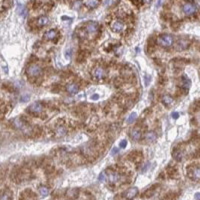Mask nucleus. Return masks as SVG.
<instances>
[{
  "label": "nucleus",
  "mask_w": 200,
  "mask_h": 200,
  "mask_svg": "<svg viewBox=\"0 0 200 200\" xmlns=\"http://www.w3.org/2000/svg\"><path fill=\"white\" fill-rule=\"evenodd\" d=\"M156 134L155 132H153V131H149V132H146V134L144 135V138L145 140L147 141V142H153L154 140L156 139Z\"/></svg>",
  "instance_id": "obj_16"
},
{
  "label": "nucleus",
  "mask_w": 200,
  "mask_h": 200,
  "mask_svg": "<svg viewBox=\"0 0 200 200\" xmlns=\"http://www.w3.org/2000/svg\"><path fill=\"white\" fill-rule=\"evenodd\" d=\"M130 136H131V138H132L133 140L137 141V140H139V139L141 138V136H142V133H141L140 129L135 128V129H133V130L131 131Z\"/></svg>",
  "instance_id": "obj_11"
},
{
  "label": "nucleus",
  "mask_w": 200,
  "mask_h": 200,
  "mask_svg": "<svg viewBox=\"0 0 200 200\" xmlns=\"http://www.w3.org/2000/svg\"><path fill=\"white\" fill-rule=\"evenodd\" d=\"M42 110H43V105L41 104L39 101L33 102L32 104L28 107V111L30 113H32V114H39Z\"/></svg>",
  "instance_id": "obj_5"
},
{
  "label": "nucleus",
  "mask_w": 200,
  "mask_h": 200,
  "mask_svg": "<svg viewBox=\"0 0 200 200\" xmlns=\"http://www.w3.org/2000/svg\"><path fill=\"white\" fill-rule=\"evenodd\" d=\"M66 133H67V129L64 126H58L55 130V135L58 138L59 137H63L64 135H66Z\"/></svg>",
  "instance_id": "obj_13"
},
{
  "label": "nucleus",
  "mask_w": 200,
  "mask_h": 200,
  "mask_svg": "<svg viewBox=\"0 0 200 200\" xmlns=\"http://www.w3.org/2000/svg\"><path fill=\"white\" fill-rule=\"evenodd\" d=\"M48 23V17L47 16H40L37 19V26L38 27H44Z\"/></svg>",
  "instance_id": "obj_18"
},
{
  "label": "nucleus",
  "mask_w": 200,
  "mask_h": 200,
  "mask_svg": "<svg viewBox=\"0 0 200 200\" xmlns=\"http://www.w3.org/2000/svg\"><path fill=\"white\" fill-rule=\"evenodd\" d=\"M82 6V2L80 1V0H76L75 2H74L73 4V9L74 10H79L80 8H81Z\"/></svg>",
  "instance_id": "obj_25"
},
{
  "label": "nucleus",
  "mask_w": 200,
  "mask_h": 200,
  "mask_svg": "<svg viewBox=\"0 0 200 200\" xmlns=\"http://www.w3.org/2000/svg\"><path fill=\"white\" fill-rule=\"evenodd\" d=\"M126 145H127V140H122L120 142V144H119V147H120V148H125V147H126Z\"/></svg>",
  "instance_id": "obj_29"
},
{
  "label": "nucleus",
  "mask_w": 200,
  "mask_h": 200,
  "mask_svg": "<svg viewBox=\"0 0 200 200\" xmlns=\"http://www.w3.org/2000/svg\"><path fill=\"white\" fill-rule=\"evenodd\" d=\"M173 158L176 161H181L182 158H183V154H182V152H180L179 150H175V151L173 152Z\"/></svg>",
  "instance_id": "obj_22"
},
{
  "label": "nucleus",
  "mask_w": 200,
  "mask_h": 200,
  "mask_svg": "<svg viewBox=\"0 0 200 200\" xmlns=\"http://www.w3.org/2000/svg\"><path fill=\"white\" fill-rule=\"evenodd\" d=\"M111 29H112L114 32H122L125 29V25L123 24V22L119 20H116L111 24Z\"/></svg>",
  "instance_id": "obj_7"
},
{
  "label": "nucleus",
  "mask_w": 200,
  "mask_h": 200,
  "mask_svg": "<svg viewBox=\"0 0 200 200\" xmlns=\"http://www.w3.org/2000/svg\"><path fill=\"white\" fill-rule=\"evenodd\" d=\"M137 193H138V189H137L136 187L130 188V189H128L126 192H125V197H126L128 200H131L137 195Z\"/></svg>",
  "instance_id": "obj_9"
},
{
  "label": "nucleus",
  "mask_w": 200,
  "mask_h": 200,
  "mask_svg": "<svg viewBox=\"0 0 200 200\" xmlns=\"http://www.w3.org/2000/svg\"><path fill=\"white\" fill-rule=\"evenodd\" d=\"M190 83H191V81H190L189 78L186 75H183V77H182V88L184 90H188L190 87Z\"/></svg>",
  "instance_id": "obj_19"
},
{
  "label": "nucleus",
  "mask_w": 200,
  "mask_h": 200,
  "mask_svg": "<svg viewBox=\"0 0 200 200\" xmlns=\"http://www.w3.org/2000/svg\"><path fill=\"white\" fill-rule=\"evenodd\" d=\"M39 193H40V195L42 196V197H45V196H47L49 194V190L47 187H44V186H42V187L39 188Z\"/></svg>",
  "instance_id": "obj_24"
},
{
  "label": "nucleus",
  "mask_w": 200,
  "mask_h": 200,
  "mask_svg": "<svg viewBox=\"0 0 200 200\" xmlns=\"http://www.w3.org/2000/svg\"><path fill=\"white\" fill-rule=\"evenodd\" d=\"M162 102H163V104L165 105V106H170V105L173 104V98L171 97L170 95H164L163 97H162Z\"/></svg>",
  "instance_id": "obj_17"
},
{
  "label": "nucleus",
  "mask_w": 200,
  "mask_h": 200,
  "mask_svg": "<svg viewBox=\"0 0 200 200\" xmlns=\"http://www.w3.org/2000/svg\"><path fill=\"white\" fill-rule=\"evenodd\" d=\"M162 2H163V0H158V2H157V7H159L160 5L162 4Z\"/></svg>",
  "instance_id": "obj_34"
},
{
  "label": "nucleus",
  "mask_w": 200,
  "mask_h": 200,
  "mask_svg": "<svg viewBox=\"0 0 200 200\" xmlns=\"http://www.w3.org/2000/svg\"><path fill=\"white\" fill-rule=\"evenodd\" d=\"M171 116H172V118H174V119H177L178 118V116H179V113L178 112H173L171 114Z\"/></svg>",
  "instance_id": "obj_30"
},
{
  "label": "nucleus",
  "mask_w": 200,
  "mask_h": 200,
  "mask_svg": "<svg viewBox=\"0 0 200 200\" xmlns=\"http://www.w3.org/2000/svg\"><path fill=\"white\" fill-rule=\"evenodd\" d=\"M84 4L90 9H94L99 4V0H84Z\"/></svg>",
  "instance_id": "obj_10"
},
{
  "label": "nucleus",
  "mask_w": 200,
  "mask_h": 200,
  "mask_svg": "<svg viewBox=\"0 0 200 200\" xmlns=\"http://www.w3.org/2000/svg\"><path fill=\"white\" fill-rule=\"evenodd\" d=\"M119 175L116 173V172H111V173H109L108 175H107V179H108V181L110 182V183H116L117 181L119 180Z\"/></svg>",
  "instance_id": "obj_15"
},
{
  "label": "nucleus",
  "mask_w": 200,
  "mask_h": 200,
  "mask_svg": "<svg viewBox=\"0 0 200 200\" xmlns=\"http://www.w3.org/2000/svg\"><path fill=\"white\" fill-rule=\"evenodd\" d=\"M26 72L30 77H37L41 74V68L37 64H31L28 66Z\"/></svg>",
  "instance_id": "obj_2"
},
{
  "label": "nucleus",
  "mask_w": 200,
  "mask_h": 200,
  "mask_svg": "<svg viewBox=\"0 0 200 200\" xmlns=\"http://www.w3.org/2000/svg\"><path fill=\"white\" fill-rule=\"evenodd\" d=\"M18 11H19V15L22 17H26V14H27V10L23 5L19 4L18 5Z\"/></svg>",
  "instance_id": "obj_23"
},
{
  "label": "nucleus",
  "mask_w": 200,
  "mask_h": 200,
  "mask_svg": "<svg viewBox=\"0 0 200 200\" xmlns=\"http://www.w3.org/2000/svg\"><path fill=\"white\" fill-rule=\"evenodd\" d=\"M85 31L88 35H94L96 32L98 31V24L96 22H93V21H90L86 24L85 27Z\"/></svg>",
  "instance_id": "obj_4"
},
{
  "label": "nucleus",
  "mask_w": 200,
  "mask_h": 200,
  "mask_svg": "<svg viewBox=\"0 0 200 200\" xmlns=\"http://www.w3.org/2000/svg\"><path fill=\"white\" fill-rule=\"evenodd\" d=\"M13 124H14V126L16 127V128H18V129H22L23 127L25 126L24 122H23L22 119H20V118L14 119V121H13Z\"/></svg>",
  "instance_id": "obj_20"
},
{
  "label": "nucleus",
  "mask_w": 200,
  "mask_h": 200,
  "mask_svg": "<svg viewBox=\"0 0 200 200\" xmlns=\"http://www.w3.org/2000/svg\"><path fill=\"white\" fill-rule=\"evenodd\" d=\"M78 89H79V87H78V85H77V84H75V83H70V84H68V85L66 86V90H67V92H69L70 94L77 93Z\"/></svg>",
  "instance_id": "obj_12"
},
{
  "label": "nucleus",
  "mask_w": 200,
  "mask_h": 200,
  "mask_svg": "<svg viewBox=\"0 0 200 200\" xmlns=\"http://www.w3.org/2000/svg\"><path fill=\"white\" fill-rule=\"evenodd\" d=\"M182 10H183L184 14L187 16H191L194 13L197 11V8L195 7V5H193L192 3H184L182 6Z\"/></svg>",
  "instance_id": "obj_3"
},
{
  "label": "nucleus",
  "mask_w": 200,
  "mask_h": 200,
  "mask_svg": "<svg viewBox=\"0 0 200 200\" xmlns=\"http://www.w3.org/2000/svg\"><path fill=\"white\" fill-rule=\"evenodd\" d=\"M1 200H11V197L7 193H4L1 195Z\"/></svg>",
  "instance_id": "obj_28"
},
{
  "label": "nucleus",
  "mask_w": 200,
  "mask_h": 200,
  "mask_svg": "<svg viewBox=\"0 0 200 200\" xmlns=\"http://www.w3.org/2000/svg\"><path fill=\"white\" fill-rule=\"evenodd\" d=\"M143 1H144L145 3H148V2H150V1H151V0H143Z\"/></svg>",
  "instance_id": "obj_35"
},
{
  "label": "nucleus",
  "mask_w": 200,
  "mask_h": 200,
  "mask_svg": "<svg viewBox=\"0 0 200 200\" xmlns=\"http://www.w3.org/2000/svg\"><path fill=\"white\" fill-rule=\"evenodd\" d=\"M188 176L192 180H200V167H192L188 170Z\"/></svg>",
  "instance_id": "obj_6"
},
{
  "label": "nucleus",
  "mask_w": 200,
  "mask_h": 200,
  "mask_svg": "<svg viewBox=\"0 0 200 200\" xmlns=\"http://www.w3.org/2000/svg\"><path fill=\"white\" fill-rule=\"evenodd\" d=\"M194 198H195V200H200V192H196L194 194Z\"/></svg>",
  "instance_id": "obj_31"
},
{
  "label": "nucleus",
  "mask_w": 200,
  "mask_h": 200,
  "mask_svg": "<svg viewBox=\"0 0 200 200\" xmlns=\"http://www.w3.org/2000/svg\"><path fill=\"white\" fill-rule=\"evenodd\" d=\"M44 37L47 40H54L57 37V32H56V30H52V29L51 30H48L44 34Z\"/></svg>",
  "instance_id": "obj_14"
},
{
  "label": "nucleus",
  "mask_w": 200,
  "mask_h": 200,
  "mask_svg": "<svg viewBox=\"0 0 200 200\" xmlns=\"http://www.w3.org/2000/svg\"><path fill=\"white\" fill-rule=\"evenodd\" d=\"M136 117H137V114L136 113H131L130 114V116L128 117V119H127V122L128 123H131V122H133V121L135 120V119H136Z\"/></svg>",
  "instance_id": "obj_27"
},
{
  "label": "nucleus",
  "mask_w": 200,
  "mask_h": 200,
  "mask_svg": "<svg viewBox=\"0 0 200 200\" xmlns=\"http://www.w3.org/2000/svg\"><path fill=\"white\" fill-rule=\"evenodd\" d=\"M157 43L162 47H169L173 44V37L169 34L161 35L157 38Z\"/></svg>",
  "instance_id": "obj_1"
},
{
  "label": "nucleus",
  "mask_w": 200,
  "mask_h": 200,
  "mask_svg": "<svg viewBox=\"0 0 200 200\" xmlns=\"http://www.w3.org/2000/svg\"><path fill=\"white\" fill-rule=\"evenodd\" d=\"M90 98H91V100H97L98 98H99V95H98V94H93Z\"/></svg>",
  "instance_id": "obj_32"
},
{
  "label": "nucleus",
  "mask_w": 200,
  "mask_h": 200,
  "mask_svg": "<svg viewBox=\"0 0 200 200\" xmlns=\"http://www.w3.org/2000/svg\"><path fill=\"white\" fill-rule=\"evenodd\" d=\"M188 41L186 40H180L178 41V44H177V49L179 50H183V49H186L188 47Z\"/></svg>",
  "instance_id": "obj_21"
},
{
  "label": "nucleus",
  "mask_w": 200,
  "mask_h": 200,
  "mask_svg": "<svg viewBox=\"0 0 200 200\" xmlns=\"http://www.w3.org/2000/svg\"><path fill=\"white\" fill-rule=\"evenodd\" d=\"M98 179H99V181H101V182L107 180V174H106V172H101V173H100V175H99V177H98Z\"/></svg>",
  "instance_id": "obj_26"
},
{
  "label": "nucleus",
  "mask_w": 200,
  "mask_h": 200,
  "mask_svg": "<svg viewBox=\"0 0 200 200\" xmlns=\"http://www.w3.org/2000/svg\"><path fill=\"white\" fill-rule=\"evenodd\" d=\"M118 151H119V148H116V147H115V148H113L112 149V151H111V154H115V153H118Z\"/></svg>",
  "instance_id": "obj_33"
},
{
  "label": "nucleus",
  "mask_w": 200,
  "mask_h": 200,
  "mask_svg": "<svg viewBox=\"0 0 200 200\" xmlns=\"http://www.w3.org/2000/svg\"><path fill=\"white\" fill-rule=\"evenodd\" d=\"M93 76H94V78L97 80L102 79L105 76V70L103 69L102 67H96L93 71Z\"/></svg>",
  "instance_id": "obj_8"
}]
</instances>
